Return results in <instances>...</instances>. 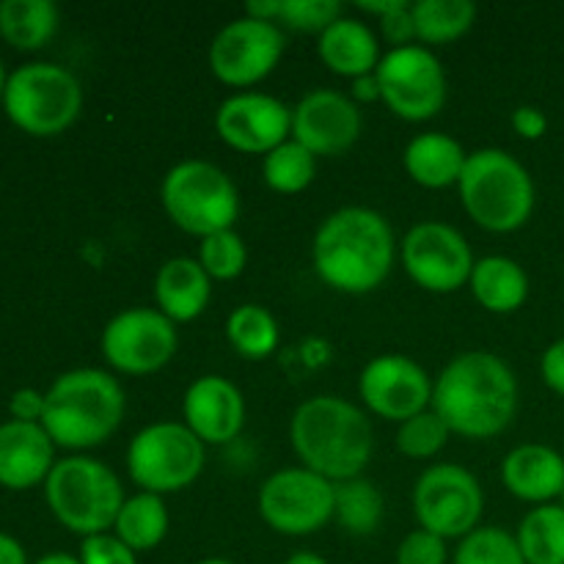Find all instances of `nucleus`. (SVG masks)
Segmentation results:
<instances>
[{"mask_svg": "<svg viewBox=\"0 0 564 564\" xmlns=\"http://www.w3.org/2000/svg\"><path fill=\"white\" fill-rule=\"evenodd\" d=\"M485 494L479 479L457 463H435L413 485V516L419 529L444 540H463L479 527Z\"/></svg>", "mask_w": 564, "mask_h": 564, "instance_id": "10", "label": "nucleus"}, {"mask_svg": "<svg viewBox=\"0 0 564 564\" xmlns=\"http://www.w3.org/2000/svg\"><path fill=\"white\" fill-rule=\"evenodd\" d=\"M416 39L424 47H441L466 36L477 22L471 0H419L413 3Z\"/></svg>", "mask_w": 564, "mask_h": 564, "instance_id": "28", "label": "nucleus"}, {"mask_svg": "<svg viewBox=\"0 0 564 564\" xmlns=\"http://www.w3.org/2000/svg\"><path fill=\"white\" fill-rule=\"evenodd\" d=\"M380 22V33H383L386 42L391 44V50L397 47H411L416 44V22H413V3L408 0L405 6L394 11V14L383 17Z\"/></svg>", "mask_w": 564, "mask_h": 564, "instance_id": "39", "label": "nucleus"}, {"mask_svg": "<svg viewBox=\"0 0 564 564\" xmlns=\"http://www.w3.org/2000/svg\"><path fill=\"white\" fill-rule=\"evenodd\" d=\"M284 564H328L319 554H312V551H297L292 554L290 560H284Z\"/></svg>", "mask_w": 564, "mask_h": 564, "instance_id": "46", "label": "nucleus"}, {"mask_svg": "<svg viewBox=\"0 0 564 564\" xmlns=\"http://www.w3.org/2000/svg\"><path fill=\"white\" fill-rule=\"evenodd\" d=\"M171 527L169 507H165L163 496L143 494L138 490L135 496L121 505L119 518L113 523V534L124 545H130L135 554H147L154 551L165 540Z\"/></svg>", "mask_w": 564, "mask_h": 564, "instance_id": "26", "label": "nucleus"}, {"mask_svg": "<svg viewBox=\"0 0 564 564\" xmlns=\"http://www.w3.org/2000/svg\"><path fill=\"white\" fill-rule=\"evenodd\" d=\"M400 253L389 220L369 207H341L319 224L312 262L319 281L341 295H369L386 284Z\"/></svg>", "mask_w": 564, "mask_h": 564, "instance_id": "2", "label": "nucleus"}, {"mask_svg": "<svg viewBox=\"0 0 564 564\" xmlns=\"http://www.w3.org/2000/svg\"><path fill=\"white\" fill-rule=\"evenodd\" d=\"M80 564H138V554L121 543L113 532L94 534L80 540Z\"/></svg>", "mask_w": 564, "mask_h": 564, "instance_id": "38", "label": "nucleus"}, {"mask_svg": "<svg viewBox=\"0 0 564 564\" xmlns=\"http://www.w3.org/2000/svg\"><path fill=\"white\" fill-rule=\"evenodd\" d=\"M290 441L301 466L334 485L364 477L375 455L367 411L336 394L303 400L290 419Z\"/></svg>", "mask_w": 564, "mask_h": 564, "instance_id": "3", "label": "nucleus"}, {"mask_svg": "<svg viewBox=\"0 0 564 564\" xmlns=\"http://www.w3.org/2000/svg\"><path fill=\"white\" fill-rule=\"evenodd\" d=\"M55 444L42 424H0V485L9 490H31L47 482L55 466Z\"/></svg>", "mask_w": 564, "mask_h": 564, "instance_id": "20", "label": "nucleus"}, {"mask_svg": "<svg viewBox=\"0 0 564 564\" xmlns=\"http://www.w3.org/2000/svg\"><path fill=\"white\" fill-rule=\"evenodd\" d=\"M317 176V158L297 141H284L262 158V180L270 191L295 196L303 193Z\"/></svg>", "mask_w": 564, "mask_h": 564, "instance_id": "32", "label": "nucleus"}, {"mask_svg": "<svg viewBox=\"0 0 564 564\" xmlns=\"http://www.w3.org/2000/svg\"><path fill=\"white\" fill-rule=\"evenodd\" d=\"M207 446L185 422H154L132 435L127 446V474L138 490L154 496L180 494L204 471Z\"/></svg>", "mask_w": 564, "mask_h": 564, "instance_id": "9", "label": "nucleus"}, {"mask_svg": "<svg viewBox=\"0 0 564 564\" xmlns=\"http://www.w3.org/2000/svg\"><path fill=\"white\" fill-rule=\"evenodd\" d=\"M58 6L53 0H3L0 36L17 50H42L58 31Z\"/></svg>", "mask_w": 564, "mask_h": 564, "instance_id": "27", "label": "nucleus"}, {"mask_svg": "<svg viewBox=\"0 0 564 564\" xmlns=\"http://www.w3.org/2000/svg\"><path fill=\"white\" fill-rule=\"evenodd\" d=\"M226 339L231 350L246 361H264L279 347L281 330L270 308L259 303H242L226 317Z\"/></svg>", "mask_w": 564, "mask_h": 564, "instance_id": "29", "label": "nucleus"}, {"mask_svg": "<svg viewBox=\"0 0 564 564\" xmlns=\"http://www.w3.org/2000/svg\"><path fill=\"white\" fill-rule=\"evenodd\" d=\"M196 564H235L231 560H220V556H207V560L196 562Z\"/></svg>", "mask_w": 564, "mask_h": 564, "instance_id": "49", "label": "nucleus"}, {"mask_svg": "<svg viewBox=\"0 0 564 564\" xmlns=\"http://www.w3.org/2000/svg\"><path fill=\"white\" fill-rule=\"evenodd\" d=\"M33 564H80V560L72 554H61V551H55V554L42 556V560H36Z\"/></svg>", "mask_w": 564, "mask_h": 564, "instance_id": "47", "label": "nucleus"}, {"mask_svg": "<svg viewBox=\"0 0 564 564\" xmlns=\"http://www.w3.org/2000/svg\"><path fill=\"white\" fill-rule=\"evenodd\" d=\"M345 17L339 0H281L279 25L297 33H323Z\"/></svg>", "mask_w": 564, "mask_h": 564, "instance_id": "36", "label": "nucleus"}, {"mask_svg": "<svg viewBox=\"0 0 564 564\" xmlns=\"http://www.w3.org/2000/svg\"><path fill=\"white\" fill-rule=\"evenodd\" d=\"M516 540L527 564H564V507L540 505L529 510Z\"/></svg>", "mask_w": 564, "mask_h": 564, "instance_id": "30", "label": "nucleus"}, {"mask_svg": "<svg viewBox=\"0 0 564 564\" xmlns=\"http://www.w3.org/2000/svg\"><path fill=\"white\" fill-rule=\"evenodd\" d=\"M165 215L185 235L204 237L235 229L240 218V191L220 165L209 160H182L160 185Z\"/></svg>", "mask_w": 564, "mask_h": 564, "instance_id": "7", "label": "nucleus"}, {"mask_svg": "<svg viewBox=\"0 0 564 564\" xmlns=\"http://www.w3.org/2000/svg\"><path fill=\"white\" fill-rule=\"evenodd\" d=\"M430 408L444 419L452 435L468 441L496 438L518 413L516 372L496 352H460L441 369Z\"/></svg>", "mask_w": 564, "mask_h": 564, "instance_id": "1", "label": "nucleus"}, {"mask_svg": "<svg viewBox=\"0 0 564 564\" xmlns=\"http://www.w3.org/2000/svg\"><path fill=\"white\" fill-rule=\"evenodd\" d=\"M180 347L176 325L149 306L124 308L108 319L99 339L105 364L113 372L143 378L169 367Z\"/></svg>", "mask_w": 564, "mask_h": 564, "instance_id": "13", "label": "nucleus"}, {"mask_svg": "<svg viewBox=\"0 0 564 564\" xmlns=\"http://www.w3.org/2000/svg\"><path fill=\"white\" fill-rule=\"evenodd\" d=\"M540 375H543L545 386H549L554 394L564 397V336L556 339L554 345H549V350L540 358Z\"/></svg>", "mask_w": 564, "mask_h": 564, "instance_id": "42", "label": "nucleus"}, {"mask_svg": "<svg viewBox=\"0 0 564 564\" xmlns=\"http://www.w3.org/2000/svg\"><path fill=\"white\" fill-rule=\"evenodd\" d=\"M452 564H527L516 534L499 527H477L457 543Z\"/></svg>", "mask_w": 564, "mask_h": 564, "instance_id": "33", "label": "nucleus"}, {"mask_svg": "<svg viewBox=\"0 0 564 564\" xmlns=\"http://www.w3.org/2000/svg\"><path fill=\"white\" fill-rule=\"evenodd\" d=\"M334 521L347 534L367 538L383 521V496L369 479L356 477L334 485Z\"/></svg>", "mask_w": 564, "mask_h": 564, "instance_id": "31", "label": "nucleus"}, {"mask_svg": "<svg viewBox=\"0 0 564 564\" xmlns=\"http://www.w3.org/2000/svg\"><path fill=\"white\" fill-rule=\"evenodd\" d=\"M44 402L47 397L36 389H17L9 400V413L14 422H33L42 424L44 416Z\"/></svg>", "mask_w": 564, "mask_h": 564, "instance_id": "40", "label": "nucleus"}, {"mask_svg": "<svg viewBox=\"0 0 564 564\" xmlns=\"http://www.w3.org/2000/svg\"><path fill=\"white\" fill-rule=\"evenodd\" d=\"M405 3L408 0H361V3H356V6L364 11V14H372V17H378V20H383V17L394 14V11Z\"/></svg>", "mask_w": 564, "mask_h": 564, "instance_id": "45", "label": "nucleus"}, {"mask_svg": "<svg viewBox=\"0 0 564 564\" xmlns=\"http://www.w3.org/2000/svg\"><path fill=\"white\" fill-rule=\"evenodd\" d=\"M501 482L516 499L551 505L564 490V457L545 444L516 446L501 463Z\"/></svg>", "mask_w": 564, "mask_h": 564, "instance_id": "21", "label": "nucleus"}, {"mask_svg": "<svg viewBox=\"0 0 564 564\" xmlns=\"http://www.w3.org/2000/svg\"><path fill=\"white\" fill-rule=\"evenodd\" d=\"M215 132L240 154H270L292 138V108L273 94L237 91L215 110Z\"/></svg>", "mask_w": 564, "mask_h": 564, "instance_id": "17", "label": "nucleus"}, {"mask_svg": "<svg viewBox=\"0 0 564 564\" xmlns=\"http://www.w3.org/2000/svg\"><path fill=\"white\" fill-rule=\"evenodd\" d=\"M468 152L457 138L446 132H422L411 138L402 154L408 176L427 191H444L460 182Z\"/></svg>", "mask_w": 564, "mask_h": 564, "instance_id": "24", "label": "nucleus"}, {"mask_svg": "<svg viewBox=\"0 0 564 564\" xmlns=\"http://www.w3.org/2000/svg\"><path fill=\"white\" fill-rule=\"evenodd\" d=\"M560 507H564V490H562V496H560Z\"/></svg>", "mask_w": 564, "mask_h": 564, "instance_id": "50", "label": "nucleus"}, {"mask_svg": "<svg viewBox=\"0 0 564 564\" xmlns=\"http://www.w3.org/2000/svg\"><path fill=\"white\" fill-rule=\"evenodd\" d=\"M449 562V549L446 540L427 529H413L402 538L397 549V564H446Z\"/></svg>", "mask_w": 564, "mask_h": 564, "instance_id": "37", "label": "nucleus"}, {"mask_svg": "<svg viewBox=\"0 0 564 564\" xmlns=\"http://www.w3.org/2000/svg\"><path fill=\"white\" fill-rule=\"evenodd\" d=\"M213 297V279L196 257H174L160 264L154 275V303L158 312L174 325L202 317Z\"/></svg>", "mask_w": 564, "mask_h": 564, "instance_id": "22", "label": "nucleus"}, {"mask_svg": "<svg viewBox=\"0 0 564 564\" xmlns=\"http://www.w3.org/2000/svg\"><path fill=\"white\" fill-rule=\"evenodd\" d=\"M262 521L284 538H306L334 521V482L303 466L270 474L257 496Z\"/></svg>", "mask_w": 564, "mask_h": 564, "instance_id": "12", "label": "nucleus"}, {"mask_svg": "<svg viewBox=\"0 0 564 564\" xmlns=\"http://www.w3.org/2000/svg\"><path fill=\"white\" fill-rule=\"evenodd\" d=\"M42 427L55 446L86 452L105 444L127 411V397L119 380L108 369L80 367L58 375L44 391Z\"/></svg>", "mask_w": 564, "mask_h": 564, "instance_id": "4", "label": "nucleus"}, {"mask_svg": "<svg viewBox=\"0 0 564 564\" xmlns=\"http://www.w3.org/2000/svg\"><path fill=\"white\" fill-rule=\"evenodd\" d=\"M400 262L408 279L424 292L449 295L468 286L477 259L460 229L444 220H422L402 237Z\"/></svg>", "mask_w": 564, "mask_h": 564, "instance_id": "14", "label": "nucleus"}, {"mask_svg": "<svg viewBox=\"0 0 564 564\" xmlns=\"http://www.w3.org/2000/svg\"><path fill=\"white\" fill-rule=\"evenodd\" d=\"M0 564H28L25 549L20 545V540L3 532H0Z\"/></svg>", "mask_w": 564, "mask_h": 564, "instance_id": "44", "label": "nucleus"}, {"mask_svg": "<svg viewBox=\"0 0 564 564\" xmlns=\"http://www.w3.org/2000/svg\"><path fill=\"white\" fill-rule=\"evenodd\" d=\"M286 39L281 25L242 14L226 22L209 44V72L224 86L251 88L279 66Z\"/></svg>", "mask_w": 564, "mask_h": 564, "instance_id": "15", "label": "nucleus"}, {"mask_svg": "<svg viewBox=\"0 0 564 564\" xmlns=\"http://www.w3.org/2000/svg\"><path fill=\"white\" fill-rule=\"evenodd\" d=\"M361 130V108L350 94L334 88H314L292 108V141L306 147L314 158H339L350 152Z\"/></svg>", "mask_w": 564, "mask_h": 564, "instance_id": "18", "label": "nucleus"}, {"mask_svg": "<svg viewBox=\"0 0 564 564\" xmlns=\"http://www.w3.org/2000/svg\"><path fill=\"white\" fill-rule=\"evenodd\" d=\"M44 499L61 527L80 538H94L113 532L127 496L113 468L97 457L72 455L53 466L44 482Z\"/></svg>", "mask_w": 564, "mask_h": 564, "instance_id": "6", "label": "nucleus"}, {"mask_svg": "<svg viewBox=\"0 0 564 564\" xmlns=\"http://www.w3.org/2000/svg\"><path fill=\"white\" fill-rule=\"evenodd\" d=\"M449 438L452 430L430 408V411L400 424V430H397V449H400V455L411 457V460H430V457H435L449 444Z\"/></svg>", "mask_w": 564, "mask_h": 564, "instance_id": "34", "label": "nucleus"}, {"mask_svg": "<svg viewBox=\"0 0 564 564\" xmlns=\"http://www.w3.org/2000/svg\"><path fill=\"white\" fill-rule=\"evenodd\" d=\"M6 116L33 138H53L69 130L83 110L80 80L50 61L22 64L9 75L3 94Z\"/></svg>", "mask_w": 564, "mask_h": 564, "instance_id": "8", "label": "nucleus"}, {"mask_svg": "<svg viewBox=\"0 0 564 564\" xmlns=\"http://www.w3.org/2000/svg\"><path fill=\"white\" fill-rule=\"evenodd\" d=\"M433 386L427 369L408 356L386 352L361 369L358 394L364 408L386 422H408L433 405Z\"/></svg>", "mask_w": 564, "mask_h": 564, "instance_id": "16", "label": "nucleus"}, {"mask_svg": "<svg viewBox=\"0 0 564 564\" xmlns=\"http://www.w3.org/2000/svg\"><path fill=\"white\" fill-rule=\"evenodd\" d=\"M6 83H9V75H6V66H3V61H0V102H3Z\"/></svg>", "mask_w": 564, "mask_h": 564, "instance_id": "48", "label": "nucleus"}, {"mask_svg": "<svg viewBox=\"0 0 564 564\" xmlns=\"http://www.w3.org/2000/svg\"><path fill=\"white\" fill-rule=\"evenodd\" d=\"M512 130L518 132L527 141H540V138L549 132V116L543 113L534 105H521V108L512 110Z\"/></svg>", "mask_w": 564, "mask_h": 564, "instance_id": "41", "label": "nucleus"}, {"mask_svg": "<svg viewBox=\"0 0 564 564\" xmlns=\"http://www.w3.org/2000/svg\"><path fill=\"white\" fill-rule=\"evenodd\" d=\"M198 262L213 281H235L246 270L248 251L235 229L218 231L198 242Z\"/></svg>", "mask_w": 564, "mask_h": 564, "instance_id": "35", "label": "nucleus"}, {"mask_svg": "<svg viewBox=\"0 0 564 564\" xmlns=\"http://www.w3.org/2000/svg\"><path fill=\"white\" fill-rule=\"evenodd\" d=\"M352 88H350V99L356 105H369V102H380V86H378V77L372 75H364V77H356V80H350Z\"/></svg>", "mask_w": 564, "mask_h": 564, "instance_id": "43", "label": "nucleus"}, {"mask_svg": "<svg viewBox=\"0 0 564 564\" xmlns=\"http://www.w3.org/2000/svg\"><path fill=\"white\" fill-rule=\"evenodd\" d=\"M317 55L325 69L347 77V80L372 75L378 69L380 58H383L378 33L364 20H356V17H339L328 31L319 33Z\"/></svg>", "mask_w": 564, "mask_h": 564, "instance_id": "23", "label": "nucleus"}, {"mask_svg": "<svg viewBox=\"0 0 564 564\" xmlns=\"http://www.w3.org/2000/svg\"><path fill=\"white\" fill-rule=\"evenodd\" d=\"M182 422L204 446L231 444L246 427V397L231 380L202 375L187 386Z\"/></svg>", "mask_w": 564, "mask_h": 564, "instance_id": "19", "label": "nucleus"}, {"mask_svg": "<svg viewBox=\"0 0 564 564\" xmlns=\"http://www.w3.org/2000/svg\"><path fill=\"white\" fill-rule=\"evenodd\" d=\"M457 191L468 218L490 235H510L523 229L538 202V191L527 165L496 147L468 152Z\"/></svg>", "mask_w": 564, "mask_h": 564, "instance_id": "5", "label": "nucleus"}, {"mask_svg": "<svg viewBox=\"0 0 564 564\" xmlns=\"http://www.w3.org/2000/svg\"><path fill=\"white\" fill-rule=\"evenodd\" d=\"M380 102L405 121H430L446 105V72L438 55L424 44L397 47L375 69Z\"/></svg>", "mask_w": 564, "mask_h": 564, "instance_id": "11", "label": "nucleus"}, {"mask_svg": "<svg viewBox=\"0 0 564 564\" xmlns=\"http://www.w3.org/2000/svg\"><path fill=\"white\" fill-rule=\"evenodd\" d=\"M468 290L485 312L512 314L527 303L529 275L516 259L505 253H490L474 262Z\"/></svg>", "mask_w": 564, "mask_h": 564, "instance_id": "25", "label": "nucleus"}]
</instances>
